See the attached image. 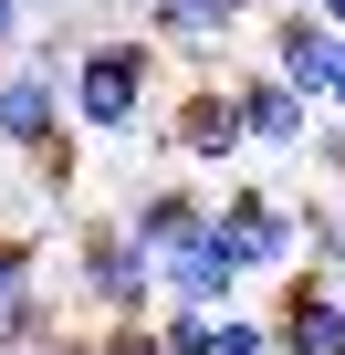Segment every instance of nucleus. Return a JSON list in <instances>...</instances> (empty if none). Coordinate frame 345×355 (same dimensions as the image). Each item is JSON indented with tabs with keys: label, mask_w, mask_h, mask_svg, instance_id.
<instances>
[{
	"label": "nucleus",
	"mask_w": 345,
	"mask_h": 355,
	"mask_svg": "<svg viewBox=\"0 0 345 355\" xmlns=\"http://www.w3.org/2000/svg\"><path fill=\"white\" fill-rule=\"evenodd\" d=\"M74 53H0V146L32 167V189L74 199V105H63Z\"/></svg>",
	"instance_id": "obj_2"
},
{
	"label": "nucleus",
	"mask_w": 345,
	"mask_h": 355,
	"mask_svg": "<svg viewBox=\"0 0 345 355\" xmlns=\"http://www.w3.org/2000/svg\"><path fill=\"white\" fill-rule=\"evenodd\" d=\"M335 53H345V32H335L324 11H303V0H272V11H262V63H272L293 94H314V105H324Z\"/></svg>",
	"instance_id": "obj_7"
},
{
	"label": "nucleus",
	"mask_w": 345,
	"mask_h": 355,
	"mask_svg": "<svg viewBox=\"0 0 345 355\" xmlns=\"http://www.w3.org/2000/svg\"><path fill=\"white\" fill-rule=\"evenodd\" d=\"M63 293H74L84 313H157V251H146L126 220H94V230H74Z\"/></svg>",
	"instance_id": "obj_3"
},
{
	"label": "nucleus",
	"mask_w": 345,
	"mask_h": 355,
	"mask_svg": "<svg viewBox=\"0 0 345 355\" xmlns=\"http://www.w3.org/2000/svg\"><path fill=\"white\" fill-rule=\"evenodd\" d=\"M157 136H167L178 167H230V157H241V105H230V84H178V94L157 105Z\"/></svg>",
	"instance_id": "obj_6"
},
{
	"label": "nucleus",
	"mask_w": 345,
	"mask_h": 355,
	"mask_svg": "<svg viewBox=\"0 0 345 355\" xmlns=\"http://www.w3.org/2000/svg\"><path fill=\"white\" fill-rule=\"evenodd\" d=\"M303 146H314V167H324V189L345 199V115H314V136H303Z\"/></svg>",
	"instance_id": "obj_15"
},
{
	"label": "nucleus",
	"mask_w": 345,
	"mask_h": 355,
	"mask_svg": "<svg viewBox=\"0 0 345 355\" xmlns=\"http://www.w3.org/2000/svg\"><path fill=\"white\" fill-rule=\"evenodd\" d=\"M272 355H345V293L324 272H283V313H272Z\"/></svg>",
	"instance_id": "obj_9"
},
{
	"label": "nucleus",
	"mask_w": 345,
	"mask_h": 355,
	"mask_svg": "<svg viewBox=\"0 0 345 355\" xmlns=\"http://www.w3.org/2000/svg\"><path fill=\"white\" fill-rule=\"evenodd\" d=\"M136 32L157 53H220L241 32V11H230V0H136Z\"/></svg>",
	"instance_id": "obj_10"
},
{
	"label": "nucleus",
	"mask_w": 345,
	"mask_h": 355,
	"mask_svg": "<svg viewBox=\"0 0 345 355\" xmlns=\"http://www.w3.org/2000/svg\"><path fill=\"white\" fill-rule=\"evenodd\" d=\"M324 115H345V53H335V84H324Z\"/></svg>",
	"instance_id": "obj_16"
},
{
	"label": "nucleus",
	"mask_w": 345,
	"mask_h": 355,
	"mask_svg": "<svg viewBox=\"0 0 345 355\" xmlns=\"http://www.w3.org/2000/svg\"><path fill=\"white\" fill-rule=\"evenodd\" d=\"M230 11H241V21H262V11H272V0H230Z\"/></svg>",
	"instance_id": "obj_18"
},
{
	"label": "nucleus",
	"mask_w": 345,
	"mask_h": 355,
	"mask_svg": "<svg viewBox=\"0 0 345 355\" xmlns=\"http://www.w3.org/2000/svg\"><path fill=\"white\" fill-rule=\"evenodd\" d=\"M303 272L345 282V199H303Z\"/></svg>",
	"instance_id": "obj_12"
},
{
	"label": "nucleus",
	"mask_w": 345,
	"mask_h": 355,
	"mask_svg": "<svg viewBox=\"0 0 345 355\" xmlns=\"http://www.w3.org/2000/svg\"><path fill=\"white\" fill-rule=\"evenodd\" d=\"M220 230L241 251V282L303 261V199H283V189H220Z\"/></svg>",
	"instance_id": "obj_4"
},
{
	"label": "nucleus",
	"mask_w": 345,
	"mask_h": 355,
	"mask_svg": "<svg viewBox=\"0 0 345 355\" xmlns=\"http://www.w3.org/2000/svg\"><path fill=\"white\" fill-rule=\"evenodd\" d=\"M230 105H241V146H262V157H303V136H314V115H324V105H314V94H293L272 63H262V73H241V84H230Z\"/></svg>",
	"instance_id": "obj_8"
},
{
	"label": "nucleus",
	"mask_w": 345,
	"mask_h": 355,
	"mask_svg": "<svg viewBox=\"0 0 345 355\" xmlns=\"http://www.w3.org/2000/svg\"><path fill=\"white\" fill-rule=\"evenodd\" d=\"M157 303H241V251L220 230V199H210V220H189L157 251Z\"/></svg>",
	"instance_id": "obj_5"
},
{
	"label": "nucleus",
	"mask_w": 345,
	"mask_h": 355,
	"mask_svg": "<svg viewBox=\"0 0 345 355\" xmlns=\"http://www.w3.org/2000/svg\"><path fill=\"white\" fill-rule=\"evenodd\" d=\"M303 11H324V21H335V32H345V0H303Z\"/></svg>",
	"instance_id": "obj_17"
},
{
	"label": "nucleus",
	"mask_w": 345,
	"mask_h": 355,
	"mask_svg": "<svg viewBox=\"0 0 345 355\" xmlns=\"http://www.w3.org/2000/svg\"><path fill=\"white\" fill-rule=\"evenodd\" d=\"M94 355H167L157 313H94Z\"/></svg>",
	"instance_id": "obj_13"
},
{
	"label": "nucleus",
	"mask_w": 345,
	"mask_h": 355,
	"mask_svg": "<svg viewBox=\"0 0 345 355\" xmlns=\"http://www.w3.org/2000/svg\"><path fill=\"white\" fill-rule=\"evenodd\" d=\"M63 105H74L84 136H126L136 146L157 125V105H167V53L146 32H105V42H84L63 63Z\"/></svg>",
	"instance_id": "obj_1"
},
{
	"label": "nucleus",
	"mask_w": 345,
	"mask_h": 355,
	"mask_svg": "<svg viewBox=\"0 0 345 355\" xmlns=\"http://www.w3.org/2000/svg\"><path fill=\"white\" fill-rule=\"evenodd\" d=\"M115 220H126V230H136L146 251H167V241H178L189 220H210V189H199V178H146V189H136V199H126Z\"/></svg>",
	"instance_id": "obj_11"
},
{
	"label": "nucleus",
	"mask_w": 345,
	"mask_h": 355,
	"mask_svg": "<svg viewBox=\"0 0 345 355\" xmlns=\"http://www.w3.org/2000/svg\"><path fill=\"white\" fill-rule=\"evenodd\" d=\"M32 282H42V241L32 230H0V303H22Z\"/></svg>",
	"instance_id": "obj_14"
}]
</instances>
